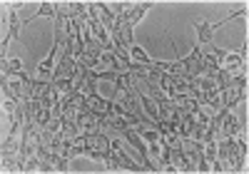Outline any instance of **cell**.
<instances>
[{
	"instance_id": "13",
	"label": "cell",
	"mask_w": 249,
	"mask_h": 174,
	"mask_svg": "<svg viewBox=\"0 0 249 174\" xmlns=\"http://www.w3.org/2000/svg\"><path fill=\"white\" fill-rule=\"evenodd\" d=\"M23 70V62L18 57H10V60H3V75H13V72H20Z\"/></svg>"
},
{
	"instance_id": "8",
	"label": "cell",
	"mask_w": 249,
	"mask_h": 174,
	"mask_svg": "<svg viewBox=\"0 0 249 174\" xmlns=\"http://www.w3.org/2000/svg\"><path fill=\"white\" fill-rule=\"evenodd\" d=\"M172 167H175V172H195L190 157H187L179 147H172Z\"/></svg>"
},
{
	"instance_id": "4",
	"label": "cell",
	"mask_w": 249,
	"mask_h": 174,
	"mask_svg": "<svg viewBox=\"0 0 249 174\" xmlns=\"http://www.w3.org/2000/svg\"><path fill=\"white\" fill-rule=\"evenodd\" d=\"M20 28H23V25H20V20H18V13H15V8H10L8 10V35L3 37V45H0V48H3V57H5V52L10 48V42L20 37Z\"/></svg>"
},
{
	"instance_id": "9",
	"label": "cell",
	"mask_w": 249,
	"mask_h": 174,
	"mask_svg": "<svg viewBox=\"0 0 249 174\" xmlns=\"http://www.w3.org/2000/svg\"><path fill=\"white\" fill-rule=\"evenodd\" d=\"M85 104L90 107L92 112H97V115H110V100H105V97H100V95H90V97H85Z\"/></svg>"
},
{
	"instance_id": "11",
	"label": "cell",
	"mask_w": 249,
	"mask_h": 174,
	"mask_svg": "<svg viewBox=\"0 0 249 174\" xmlns=\"http://www.w3.org/2000/svg\"><path fill=\"white\" fill-rule=\"evenodd\" d=\"M127 55H130V62L142 65V68H147V65H152V60L147 57V52H144L142 48H137V45H130V48H127Z\"/></svg>"
},
{
	"instance_id": "1",
	"label": "cell",
	"mask_w": 249,
	"mask_h": 174,
	"mask_svg": "<svg viewBox=\"0 0 249 174\" xmlns=\"http://www.w3.org/2000/svg\"><path fill=\"white\" fill-rule=\"evenodd\" d=\"M3 97L15 100L18 104H23L33 97V77H28L23 70L13 72V75H3Z\"/></svg>"
},
{
	"instance_id": "12",
	"label": "cell",
	"mask_w": 249,
	"mask_h": 174,
	"mask_svg": "<svg viewBox=\"0 0 249 174\" xmlns=\"http://www.w3.org/2000/svg\"><path fill=\"white\" fill-rule=\"evenodd\" d=\"M43 15H45V17H55V15H57L55 3H40V10H37L33 17H28V20H25V25H28V23H33L35 17H43Z\"/></svg>"
},
{
	"instance_id": "2",
	"label": "cell",
	"mask_w": 249,
	"mask_h": 174,
	"mask_svg": "<svg viewBox=\"0 0 249 174\" xmlns=\"http://www.w3.org/2000/svg\"><path fill=\"white\" fill-rule=\"evenodd\" d=\"M247 10H237V13H232V15H227L224 20H219V23H207V20H204V23H197L195 28H197V45H212V37H214V33H217V28H224V23H227V20H232V17H242Z\"/></svg>"
},
{
	"instance_id": "7",
	"label": "cell",
	"mask_w": 249,
	"mask_h": 174,
	"mask_svg": "<svg viewBox=\"0 0 249 174\" xmlns=\"http://www.w3.org/2000/svg\"><path fill=\"white\" fill-rule=\"evenodd\" d=\"M244 60H247V55H242V52H224L219 68H224L227 72H237V70H244Z\"/></svg>"
},
{
	"instance_id": "10",
	"label": "cell",
	"mask_w": 249,
	"mask_h": 174,
	"mask_svg": "<svg viewBox=\"0 0 249 174\" xmlns=\"http://www.w3.org/2000/svg\"><path fill=\"white\" fill-rule=\"evenodd\" d=\"M202 155H204V164L210 172H214V164H217V142L210 139V142H202Z\"/></svg>"
},
{
	"instance_id": "3",
	"label": "cell",
	"mask_w": 249,
	"mask_h": 174,
	"mask_svg": "<svg viewBox=\"0 0 249 174\" xmlns=\"http://www.w3.org/2000/svg\"><path fill=\"white\" fill-rule=\"evenodd\" d=\"M244 162H247V139L242 132H237L232 137V169L234 172H244Z\"/></svg>"
},
{
	"instance_id": "6",
	"label": "cell",
	"mask_w": 249,
	"mask_h": 174,
	"mask_svg": "<svg viewBox=\"0 0 249 174\" xmlns=\"http://www.w3.org/2000/svg\"><path fill=\"white\" fill-rule=\"evenodd\" d=\"M157 129H160L162 139L167 142L170 147H179V144H182V137H179V132H177V124H175V122L160 120V122H157Z\"/></svg>"
},
{
	"instance_id": "5",
	"label": "cell",
	"mask_w": 249,
	"mask_h": 174,
	"mask_svg": "<svg viewBox=\"0 0 249 174\" xmlns=\"http://www.w3.org/2000/svg\"><path fill=\"white\" fill-rule=\"evenodd\" d=\"M75 72H77V62H75V57H70V55L62 52V57H60V62H57V68H55L50 82H55V80H65V77H75Z\"/></svg>"
}]
</instances>
